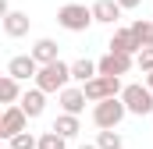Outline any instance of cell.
Segmentation results:
<instances>
[{
  "label": "cell",
  "mask_w": 153,
  "mask_h": 149,
  "mask_svg": "<svg viewBox=\"0 0 153 149\" xmlns=\"http://www.w3.org/2000/svg\"><path fill=\"white\" fill-rule=\"evenodd\" d=\"M107 46H111L114 53H132V57H135V53L143 50V43L135 39L132 25H128V29H114V36H111V43H107Z\"/></svg>",
  "instance_id": "9c48e42d"
},
{
  "label": "cell",
  "mask_w": 153,
  "mask_h": 149,
  "mask_svg": "<svg viewBox=\"0 0 153 149\" xmlns=\"http://www.w3.org/2000/svg\"><path fill=\"white\" fill-rule=\"evenodd\" d=\"M135 68H139L143 74H150V71H153V46H143V50L135 53Z\"/></svg>",
  "instance_id": "7402d4cb"
},
{
  "label": "cell",
  "mask_w": 153,
  "mask_h": 149,
  "mask_svg": "<svg viewBox=\"0 0 153 149\" xmlns=\"http://www.w3.org/2000/svg\"><path fill=\"white\" fill-rule=\"evenodd\" d=\"M53 128H57L64 139H75L78 135V114H61V117L53 121Z\"/></svg>",
  "instance_id": "e0dca14e"
},
{
  "label": "cell",
  "mask_w": 153,
  "mask_h": 149,
  "mask_svg": "<svg viewBox=\"0 0 153 149\" xmlns=\"http://www.w3.org/2000/svg\"><path fill=\"white\" fill-rule=\"evenodd\" d=\"M93 21H96L93 18V7H85V4H64L57 11V25L68 29V32H85Z\"/></svg>",
  "instance_id": "3957f363"
},
{
  "label": "cell",
  "mask_w": 153,
  "mask_h": 149,
  "mask_svg": "<svg viewBox=\"0 0 153 149\" xmlns=\"http://www.w3.org/2000/svg\"><path fill=\"white\" fill-rule=\"evenodd\" d=\"M132 64H135V57H132V53H114V50H107V57H100V60H96L100 74H114V78L128 74V71H132Z\"/></svg>",
  "instance_id": "52a82bcc"
},
{
  "label": "cell",
  "mask_w": 153,
  "mask_h": 149,
  "mask_svg": "<svg viewBox=\"0 0 153 149\" xmlns=\"http://www.w3.org/2000/svg\"><path fill=\"white\" fill-rule=\"evenodd\" d=\"M18 107H22V110L29 114V117H39V114L46 110V92H43V89H25V92H22V100H18Z\"/></svg>",
  "instance_id": "8fae6325"
},
{
  "label": "cell",
  "mask_w": 153,
  "mask_h": 149,
  "mask_svg": "<svg viewBox=\"0 0 153 149\" xmlns=\"http://www.w3.org/2000/svg\"><path fill=\"white\" fill-rule=\"evenodd\" d=\"M132 32H135V39L143 43V46H153V21H132Z\"/></svg>",
  "instance_id": "d6986e66"
},
{
  "label": "cell",
  "mask_w": 153,
  "mask_h": 149,
  "mask_svg": "<svg viewBox=\"0 0 153 149\" xmlns=\"http://www.w3.org/2000/svg\"><path fill=\"white\" fill-rule=\"evenodd\" d=\"M117 4H121V7H125V11H132V7H139V4H143V0H117Z\"/></svg>",
  "instance_id": "603a6c76"
},
{
  "label": "cell",
  "mask_w": 153,
  "mask_h": 149,
  "mask_svg": "<svg viewBox=\"0 0 153 149\" xmlns=\"http://www.w3.org/2000/svg\"><path fill=\"white\" fill-rule=\"evenodd\" d=\"M0 100H4V103H18V100H22V85H18L14 74H4V78H0Z\"/></svg>",
  "instance_id": "2e32d148"
},
{
  "label": "cell",
  "mask_w": 153,
  "mask_h": 149,
  "mask_svg": "<svg viewBox=\"0 0 153 149\" xmlns=\"http://www.w3.org/2000/svg\"><path fill=\"white\" fill-rule=\"evenodd\" d=\"M64 142H68V139H64L57 128H50V131L39 135V149H64Z\"/></svg>",
  "instance_id": "ac0fdd59"
},
{
  "label": "cell",
  "mask_w": 153,
  "mask_h": 149,
  "mask_svg": "<svg viewBox=\"0 0 153 149\" xmlns=\"http://www.w3.org/2000/svg\"><path fill=\"white\" fill-rule=\"evenodd\" d=\"M78 149H100V146H78Z\"/></svg>",
  "instance_id": "d4e9b609"
},
{
  "label": "cell",
  "mask_w": 153,
  "mask_h": 149,
  "mask_svg": "<svg viewBox=\"0 0 153 149\" xmlns=\"http://www.w3.org/2000/svg\"><path fill=\"white\" fill-rule=\"evenodd\" d=\"M4 32L11 39L25 36V32H29V14H25V11H7V14H4Z\"/></svg>",
  "instance_id": "4fadbf2b"
},
{
  "label": "cell",
  "mask_w": 153,
  "mask_h": 149,
  "mask_svg": "<svg viewBox=\"0 0 153 149\" xmlns=\"http://www.w3.org/2000/svg\"><path fill=\"white\" fill-rule=\"evenodd\" d=\"M96 146H100V149H121V135H117L114 128H100V139H96Z\"/></svg>",
  "instance_id": "ffe728a7"
},
{
  "label": "cell",
  "mask_w": 153,
  "mask_h": 149,
  "mask_svg": "<svg viewBox=\"0 0 153 149\" xmlns=\"http://www.w3.org/2000/svg\"><path fill=\"white\" fill-rule=\"evenodd\" d=\"M121 100H125L128 114H135V117H146V114H153V89H150V85L132 82V85H125Z\"/></svg>",
  "instance_id": "277c9868"
},
{
  "label": "cell",
  "mask_w": 153,
  "mask_h": 149,
  "mask_svg": "<svg viewBox=\"0 0 153 149\" xmlns=\"http://www.w3.org/2000/svg\"><path fill=\"white\" fill-rule=\"evenodd\" d=\"M125 114H128V107H125L121 96L100 100V103L93 107V124H96V128H117V124L125 121Z\"/></svg>",
  "instance_id": "7a4b0ae2"
},
{
  "label": "cell",
  "mask_w": 153,
  "mask_h": 149,
  "mask_svg": "<svg viewBox=\"0 0 153 149\" xmlns=\"http://www.w3.org/2000/svg\"><path fill=\"white\" fill-rule=\"evenodd\" d=\"M25 124H29V114L18 103H7V110L0 117V139H14L18 131H25Z\"/></svg>",
  "instance_id": "8992f818"
},
{
  "label": "cell",
  "mask_w": 153,
  "mask_h": 149,
  "mask_svg": "<svg viewBox=\"0 0 153 149\" xmlns=\"http://www.w3.org/2000/svg\"><path fill=\"white\" fill-rule=\"evenodd\" d=\"M7 74H14L18 82L36 78V74H39V60L32 57V53H18V57H11V60H7Z\"/></svg>",
  "instance_id": "ba28073f"
},
{
  "label": "cell",
  "mask_w": 153,
  "mask_h": 149,
  "mask_svg": "<svg viewBox=\"0 0 153 149\" xmlns=\"http://www.w3.org/2000/svg\"><path fill=\"white\" fill-rule=\"evenodd\" d=\"M68 82H71V64H64V60H53V64H39L36 85L43 89V92H61Z\"/></svg>",
  "instance_id": "6da1fadb"
},
{
  "label": "cell",
  "mask_w": 153,
  "mask_h": 149,
  "mask_svg": "<svg viewBox=\"0 0 153 149\" xmlns=\"http://www.w3.org/2000/svg\"><path fill=\"white\" fill-rule=\"evenodd\" d=\"M146 85H150V89H153V71H150V74H146Z\"/></svg>",
  "instance_id": "cb8c5ba5"
},
{
  "label": "cell",
  "mask_w": 153,
  "mask_h": 149,
  "mask_svg": "<svg viewBox=\"0 0 153 149\" xmlns=\"http://www.w3.org/2000/svg\"><path fill=\"white\" fill-rule=\"evenodd\" d=\"M7 146H11V149H39V139L29 135V131H18L14 139H7Z\"/></svg>",
  "instance_id": "44dd1931"
},
{
  "label": "cell",
  "mask_w": 153,
  "mask_h": 149,
  "mask_svg": "<svg viewBox=\"0 0 153 149\" xmlns=\"http://www.w3.org/2000/svg\"><path fill=\"white\" fill-rule=\"evenodd\" d=\"M100 74V68L89 60V57H78L75 64H71V82H78V85H85L89 78H96Z\"/></svg>",
  "instance_id": "5bb4252c"
},
{
  "label": "cell",
  "mask_w": 153,
  "mask_h": 149,
  "mask_svg": "<svg viewBox=\"0 0 153 149\" xmlns=\"http://www.w3.org/2000/svg\"><path fill=\"white\" fill-rule=\"evenodd\" d=\"M57 96H61V110H64V114H82V110H85V100H89L82 85H78V89H68V85H64Z\"/></svg>",
  "instance_id": "30bf717a"
},
{
  "label": "cell",
  "mask_w": 153,
  "mask_h": 149,
  "mask_svg": "<svg viewBox=\"0 0 153 149\" xmlns=\"http://www.w3.org/2000/svg\"><path fill=\"white\" fill-rule=\"evenodd\" d=\"M57 53H61V46H57L53 39H39L36 46H32V57H36L39 64H53V60H61Z\"/></svg>",
  "instance_id": "9a60e30c"
},
{
  "label": "cell",
  "mask_w": 153,
  "mask_h": 149,
  "mask_svg": "<svg viewBox=\"0 0 153 149\" xmlns=\"http://www.w3.org/2000/svg\"><path fill=\"white\" fill-rule=\"evenodd\" d=\"M82 89H85L89 103H100V100H111V96H121V92H125V89H121V78H114V74H96V78H89Z\"/></svg>",
  "instance_id": "5b68a950"
},
{
  "label": "cell",
  "mask_w": 153,
  "mask_h": 149,
  "mask_svg": "<svg viewBox=\"0 0 153 149\" xmlns=\"http://www.w3.org/2000/svg\"><path fill=\"white\" fill-rule=\"evenodd\" d=\"M121 4L117 0H96L93 4V18L100 21V25H117V18H121Z\"/></svg>",
  "instance_id": "7c38bea8"
}]
</instances>
